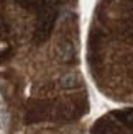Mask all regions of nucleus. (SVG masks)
<instances>
[{
    "mask_svg": "<svg viewBox=\"0 0 133 134\" xmlns=\"http://www.w3.org/2000/svg\"><path fill=\"white\" fill-rule=\"evenodd\" d=\"M85 62L92 82L115 103L133 105V0H99Z\"/></svg>",
    "mask_w": 133,
    "mask_h": 134,
    "instance_id": "obj_2",
    "label": "nucleus"
},
{
    "mask_svg": "<svg viewBox=\"0 0 133 134\" xmlns=\"http://www.w3.org/2000/svg\"><path fill=\"white\" fill-rule=\"evenodd\" d=\"M0 105L25 134H87L79 0H0Z\"/></svg>",
    "mask_w": 133,
    "mask_h": 134,
    "instance_id": "obj_1",
    "label": "nucleus"
},
{
    "mask_svg": "<svg viewBox=\"0 0 133 134\" xmlns=\"http://www.w3.org/2000/svg\"><path fill=\"white\" fill-rule=\"evenodd\" d=\"M87 134H133V106L102 115L94 121Z\"/></svg>",
    "mask_w": 133,
    "mask_h": 134,
    "instance_id": "obj_3",
    "label": "nucleus"
}]
</instances>
